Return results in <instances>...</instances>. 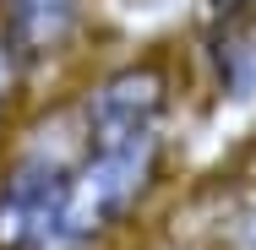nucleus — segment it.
<instances>
[{"label":"nucleus","mask_w":256,"mask_h":250,"mask_svg":"<svg viewBox=\"0 0 256 250\" xmlns=\"http://www.w3.org/2000/svg\"><path fill=\"white\" fill-rule=\"evenodd\" d=\"M174 158L180 131L126 147H76L38 250H104L109 240L131 234L174 185Z\"/></svg>","instance_id":"nucleus-1"},{"label":"nucleus","mask_w":256,"mask_h":250,"mask_svg":"<svg viewBox=\"0 0 256 250\" xmlns=\"http://www.w3.org/2000/svg\"><path fill=\"white\" fill-rule=\"evenodd\" d=\"M191 54L174 44L109 54L82 71L76 93H60L82 147H126L180 131V109L191 98Z\"/></svg>","instance_id":"nucleus-2"},{"label":"nucleus","mask_w":256,"mask_h":250,"mask_svg":"<svg viewBox=\"0 0 256 250\" xmlns=\"http://www.w3.org/2000/svg\"><path fill=\"white\" fill-rule=\"evenodd\" d=\"M186 54L191 82L212 103H256V0H196Z\"/></svg>","instance_id":"nucleus-3"},{"label":"nucleus","mask_w":256,"mask_h":250,"mask_svg":"<svg viewBox=\"0 0 256 250\" xmlns=\"http://www.w3.org/2000/svg\"><path fill=\"white\" fill-rule=\"evenodd\" d=\"M93 38V0H0V44L33 76V87L76 65Z\"/></svg>","instance_id":"nucleus-4"},{"label":"nucleus","mask_w":256,"mask_h":250,"mask_svg":"<svg viewBox=\"0 0 256 250\" xmlns=\"http://www.w3.org/2000/svg\"><path fill=\"white\" fill-rule=\"evenodd\" d=\"M212 250H256V136L229 152L212 185Z\"/></svg>","instance_id":"nucleus-5"},{"label":"nucleus","mask_w":256,"mask_h":250,"mask_svg":"<svg viewBox=\"0 0 256 250\" xmlns=\"http://www.w3.org/2000/svg\"><path fill=\"white\" fill-rule=\"evenodd\" d=\"M33 114V76L16 65V54L0 44V152L16 142L22 120Z\"/></svg>","instance_id":"nucleus-6"},{"label":"nucleus","mask_w":256,"mask_h":250,"mask_svg":"<svg viewBox=\"0 0 256 250\" xmlns=\"http://www.w3.org/2000/svg\"><path fill=\"white\" fill-rule=\"evenodd\" d=\"M158 250H202V245H158Z\"/></svg>","instance_id":"nucleus-7"}]
</instances>
